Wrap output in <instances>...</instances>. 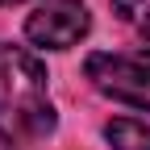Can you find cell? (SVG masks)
<instances>
[{
	"label": "cell",
	"mask_w": 150,
	"mask_h": 150,
	"mask_svg": "<svg viewBox=\"0 0 150 150\" xmlns=\"http://www.w3.org/2000/svg\"><path fill=\"white\" fill-rule=\"evenodd\" d=\"M88 29L92 17L83 0H42L25 21V38L42 50H71Z\"/></svg>",
	"instance_id": "3"
},
{
	"label": "cell",
	"mask_w": 150,
	"mask_h": 150,
	"mask_svg": "<svg viewBox=\"0 0 150 150\" xmlns=\"http://www.w3.org/2000/svg\"><path fill=\"white\" fill-rule=\"evenodd\" d=\"M83 75L100 96L150 112V50H96L88 54Z\"/></svg>",
	"instance_id": "2"
},
{
	"label": "cell",
	"mask_w": 150,
	"mask_h": 150,
	"mask_svg": "<svg viewBox=\"0 0 150 150\" xmlns=\"http://www.w3.org/2000/svg\"><path fill=\"white\" fill-rule=\"evenodd\" d=\"M112 13H117L142 42H150V0H112Z\"/></svg>",
	"instance_id": "5"
},
{
	"label": "cell",
	"mask_w": 150,
	"mask_h": 150,
	"mask_svg": "<svg viewBox=\"0 0 150 150\" xmlns=\"http://www.w3.org/2000/svg\"><path fill=\"white\" fill-rule=\"evenodd\" d=\"M0 4H21V0H0Z\"/></svg>",
	"instance_id": "6"
},
{
	"label": "cell",
	"mask_w": 150,
	"mask_h": 150,
	"mask_svg": "<svg viewBox=\"0 0 150 150\" xmlns=\"http://www.w3.org/2000/svg\"><path fill=\"white\" fill-rule=\"evenodd\" d=\"M54 134L46 67L21 46H0V142L33 146Z\"/></svg>",
	"instance_id": "1"
},
{
	"label": "cell",
	"mask_w": 150,
	"mask_h": 150,
	"mask_svg": "<svg viewBox=\"0 0 150 150\" xmlns=\"http://www.w3.org/2000/svg\"><path fill=\"white\" fill-rule=\"evenodd\" d=\"M104 138L112 150H150V125L134 117H117L104 125Z\"/></svg>",
	"instance_id": "4"
}]
</instances>
